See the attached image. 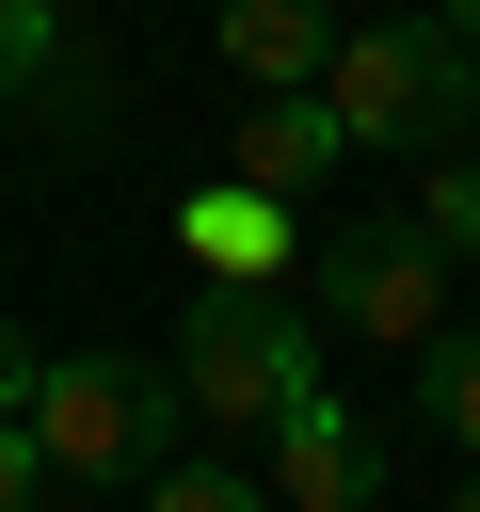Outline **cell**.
<instances>
[{"instance_id":"obj_15","label":"cell","mask_w":480,"mask_h":512,"mask_svg":"<svg viewBox=\"0 0 480 512\" xmlns=\"http://www.w3.org/2000/svg\"><path fill=\"white\" fill-rule=\"evenodd\" d=\"M432 16H448V32H464V48H480V0H432Z\"/></svg>"},{"instance_id":"obj_6","label":"cell","mask_w":480,"mask_h":512,"mask_svg":"<svg viewBox=\"0 0 480 512\" xmlns=\"http://www.w3.org/2000/svg\"><path fill=\"white\" fill-rule=\"evenodd\" d=\"M176 256H192V272H304V208H288V192H256V176H192Z\"/></svg>"},{"instance_id":"obj_10","label":"cell","mask_w":480,"mask_h":512,"mask_svg":"<svg viewBox=\"0 0 480 512\" xmlns=\"http://www.w3.org/2000/svg\"><path fill=\"white\" fill-rule=\"evenodd\" d=\"M416 224H432L448 256H480V144H448V160H432V192H416Z\"/></svg>"},{"instance_id":"obj_7","label":"cell","mask_w":480,"mask_h":512,"mask_svg":"<svg viewBox=\"0 0 480 512\" xmlns=\"http://www.w3.org/2000/svg\"><path fill=\"white\" fill-rule=\"evenodd\" d=\"M336 160H352V128H336V96H320V80H304V96H256V112H240V144H224V176H256V192H288V208H304Z\"/></svg>"},{"instance_id":"obj_1","label":"cell","mask_w":480,"mask_h":512,"mask_svg":"<svg viewBox=\"0 0 480 512\" xmlns=\"http://www.w3.org/2000/svg\"><path fill=\"white\" fill-rule=\"evenodd\" d=\"M320 96H336V128H352V144L448 160V144L480 128V48H464L448 16H352V32H336V64H320Z\"/></svg>"},{"instance_id":"obj_13","label":"cell","mask_w":480,"mask_h":512,"mask_svg":"<svg viewBox=\"0 0 480 512\" xmlns=\"http://www.w3.org/2000/svg\"><path fill=\"white\" fill-rule=\"evenodd\" d=\"M48 496V448H32V416H0V512H32Z\"/></svg>"},{"instance_id":"obj_12","label":"cell","mask_w":480,"mask_h":512,"mask_svg":"<svg viewBox=\"0 0 480 512\" xmlns=\"http://www.w3.org/2000/svg\"><path fill=\"white\" fill-rule=\"evenodd\" d=\"M144 512H272V480H224V464H160Z\"/></svg>"},{"instance_id":"obj_2","label":"cell","mask_w":480,"mask_h":512,"mask_svg":"<svg viewBox=\"0 0 480 512\" xmlns=\"http://www.w3.org/2000/svg\"><path fill=\"white\" fill-rule=\"evenodd\" d=\"M176 384H192V416L272 432V400L320 384V320L288 304V272H208L192 320H176Z\"/></svg>"},{"instance_id":"obj_14","label":"cell","mask_w":480,"mask_h":512,"mask_svg":"<svg viewBox=\"0 0 480 512\" xmlns=\"http://www.w3.org/2000/svg\"><path fill=\"white\" fill-rule=\"evenodd\" d=\"M32 384H48V352H32L16 320H0V416H32Z\"/></svg>"},{"instance_id":"obj_3","label":"cell","mask_w":480,"mask_h":512,"mask_svg":"<svg viewBox=\"0 0 480 512\" xmlns=\"http://www.w3.org/2000/svg\"><path fill=\"white\" fill-rule=\"evenodd\" d=\"M176 432H208L192 384H176V352H160V368H144V352H64V368L32 384V448H48V480H160Z\"/></svg>"},{"instance_id":"obj_8","label":"cell","mask_w":480,"mask_h":512,"mask_svg":"<svg viewBox=\"0 0 480 512\" xmlns=\"http://www.w3.org/2000/svg\"><path fill=\"white\" fill-rule=\"evenodd\" d=\"M224 64H240L256 96H304V80L336 64V0H224Z\"/></svg>"},{"instance_id":"obj_16","label":"cell","mask_w":480,"mask_h":512,"mask_svg":"<svg viewBox=\"0 0 480 512\" xmlns=\"http://www.w3.org/2000/svg\"><path fill=\"white\" fill-rule=\"evenodd\" d=\"M448 512H480V480H464V496H448Z\"/></svg>"},{"instance_id":"obj_4","label":"cell","mask_w":480,"mask_h":512,"mask_svg":"<svg viewBox=\"0 0 480 512\" xmlns=\"http://www.w3.org/2000/svg\"><path fill=\"white\" fill-rule=\"evenodd\" d=\"M320 320L416 352V336L448 320V240H432V224H336V240H320Z\"/></svg>"},{"instance_id":"obj_11","label":"cell","mask_w":480,"mask_h":512,"mask_svg":"<svg viewBox=\"0 0 480 512\" xmlns=\"http://www.w3.org/2000/svg\"><path fill=\"white\" fill-rule=\"evenodd\" d=\"M48 48H64V0H0V112L48 80Z\"/></svg>"},{"instance_id":"obj_5","label":"cell","mask_w":480,"mask_h":512,"mask_svg":"<svg viewBox=\"0 0 480 512\" xmlns=\"http://www.w3.org/2000/svg\"><path fill=\"white\" fill-rule=\"evenodd\" d=\"M272 496H304V512H368V496H384V448H368V416H352L336 384L272 400Z\"/></svg>"},{"instance_id":"obj_9","label":"cell","mask_w":480,"mask_h":512,"mask_svg":"<svg viewBox=\"0 0 480 512\" xmlns=\"http://www.w3.org/2000/svg\"><path fill=\"white\" fill-rule=\"evenodd\" d=\"M416 432L432 448H480V320H432L416 336Z\"/></svg>"}]
</instances>
